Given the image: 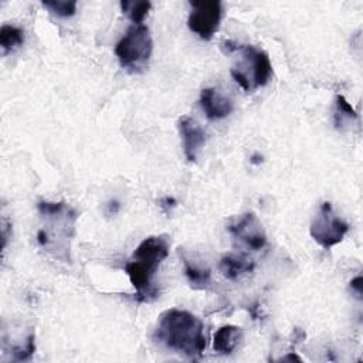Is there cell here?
Segmentation results:
<instances>
[{"label":"cell","instance_id":"obj_1","mask_svg":"<svg viewBox=\"0 0 363 363\" xmlns=\"http://www.w3.org/2000/svg\"><path fill=\"white\" fill-rule=\"evenodd\" d=\"M153 337L167 349L197 359L206 349L203 322L183 309H169L160 315Z\"/></svg>","mask_w":363,"mask_h":363},{"label":"cell","instance_id":"obj_2","mask_svg":"<svg viewBox=\"0 0 363 363\" xmlns=\"http://www.w3.org/2000/svg\"><path fill=\"white\" fill-rule=\"evenodd\" d=\"M230 50H237L241 54V61L237 67L231 68V77L247 92L264 86L272 74V65L265 51L254 45H231L225 43Z\"/></svg>","mask_w":363,"mask_h":363},{"label":"cell","instance_id":"obj_3","mask_svg":"<svg viewBox=\"0 0 363 363\" xmlns=\"http://www.w3.org/2000/svg\"><path fill=\"white\" fill-rule=\"evenodd\" d=\"M152 50L153 41L149 27L145 24H132L115 45V55L123 68L136 72L146 67Z\"/></svg>","mask_w":363,"mask_h":363},{"label":"cell","instance_id":"obj_4","mask_svg":"<svg viewBox=\"0 0 363 363\" xmlns=\"http://www.w3.org/2000/svg\"><path fill=\"white\" fill-rule=\"evenodd\" d=\"M349 231L347 223L337 217L329 201H323L311 224L312 238L325 250L339 244Z\"/></svg>","mask_w":363,"mask_h":363},{"label":"cell","instance_id":"obj_5","mask_svg":"<svg viewBox=\"0 0 363 363\" xmlns=\"http://www.w3.org/2000/svg\"><path fill=\"white\" fill-rule=\"evenodd\" d=\"M191 11L187 18L190 31L197 34L201 40H211L217 33L221 21V3L220 1H190Z\"/></svg>","mask_w":363,"mask_h":363},{"label":"cell","instance_id":"obj_6","mask_svg":"<svg viewBox=\"0 0 363 363\" xmlns=\"http://www.w3.org/2000/svg\"><path fill=\"white\" fill-rule=\"evenodd\" d=\"M228 231L251 250H261L267 244V235L261 223L252 213H245L228 224Z\"/></svg>","mask_w":363,"mask_h":363},{"label":"cell","instance_id":"obj_7","mask_svg":"<svg viewBox=\"0 0 363 363\" xmlns=\"http://www.w3.org/2000/svg\"><path fill=\"white\" fill-rule=\"evenodd\" d=\"M179 132L183 140V152L189 162L197 159V153L206 142V133L200 125L190 116H182L177 122Z\"/></svg>","mask_w":363,"mask_h":363},{"label":"cell","instance_id":"obj_8","mask_svg":"<svg viewBox=\"0 0 363 363\" xmlns=\"http://www.w3.org/2000/svg\"><path fill=\"white\" fill-rule=\"evenodd\" d=\"M200 106L204 111L206 116L211 121L225 118L234 109L231 99H228L227 96L220 94L216 88H204L201 91Z\"/></svg>","mask_w":363,"mask_h":363},{"label":"cell","instance_id":"obj_9","mask_svg":"<svg viewBox=\"0 0 363 363\" xmlns=\"http://www.w3.org/2000/svg\"><path fill=\"white\" fill-rule=\"evenodd\" d=\"M169 255V242L164 237L150 235L145 238L133 251L132 258L145 261L153 265H160V262Z\"/></svg>","mask_w":363,"mask_h":363},{"label":"cell","instance_id":"obj_10","mask_svg":"<svg viewBox=\"0 0 363 363\" xmlns=\"http://www.w3.org/2000/svg\"><path fill=\"white\" fill-rule=\"evenodd\" d=\"M241 328L235 325H224L214 333L213 349L218 354H230L241 339Z\"/></svg>","mask_w":363,"mask_h":363},{"label":"cell","instance_id":"obj_11","mask_svg":"<svg viewBox=\"0 0 363 363\" xmlns=\"http://www.w3.org/2000/svg\"><path fill=\"white\" fill-rule=\"evenodd\" d=\"M255 264L252 259L244 257V255H235V254H227L220 259V271L227 279H237L238 277L248 274L254 269Z\"/></svg>","mask_w":363,"mask_h":363},{"label":"cell","instance_id":"obj_12","mask_svg":"<svg viewBox=\"0 0 363 363\" xmlns=\"http://www.w3.org/2000/svg\"><path fill=\"white\" fill-rule=\"evenodd\" d=\"M24 43V31L20 27L4 24L0 28V47L4 54L13 51Z\"/></svg>","mask_w":363,"mask_h":363},{"label":"cell","instance_id":"obj_13","mask_svg":"<svg viewBox=\"0 0 363 363\" xmlns=\"http://www.w3.org/2000/svg\"><path fill=\"white\" fill-rule=\"evenodd\" d=\"M122 11L129 16L133 24H142L152 9L150 1H121Z\"/></svg>","mask_w":363,"mask_h":363},{"label":"cell","instance_id":"obj_14","mask_svg":"<svg viewBox=\"0 0 363 363\" xmlns=\"http://www.w3.org/2000/svg\"><path fill=\"white\" fill-rule=\"evenodd\" d=\"M184 274L189 278V281L196 286H204L210 282L211 272L208 268H199L189 262V259H184Z\"/></svg>","mask_w":363,"mask_h":363},{"label":"cell","instance_id":"obj_15","mask_svg":"<svg viewBox=\"0 0 363 363\" xmlns=\"http://www.w3.org/2000/svg\"><path fill=\"white\" fill-rule=\"evenodd\" d=\"M43 6L60 17H71L77 11V1H43Z\"/></svg>","mask_w":363,"mask_h":363},{"label":"cell","instance_id":"obj_16","mask_svg":"<svg viewBox=\"0 0 363 363\" xmlns=\"http://www.w3.org/2000/svg\"><path fill=\"white\" fill-rule=\"evenodd\" d=\"M336 108H337V116H340V119L342 118H347V119H356L357 118V113L353 109V106L342 95L336 96Z\"/></svg>","mask_w":363,"mask_h":363},{"label":"cell","instance_id":"obj_17","mask_svg":"<svg viewBox=\"0 0 363 363\" xmlns=\"http://www.w3.org/2000/svg\"><path fill=\"white\" fill-rule=\"evenodd\" d=\"M67 208L65 203H50V201H40L38 203V211L43 216H57L61 214Z\"/></svg>","mask_w":363,"mask_h":363},{"label":"cell","instance_id":"obj_18","mask_svg":"<svg viewBox=\"0 0 363 363\" xmlns=\"http://www.w3.org/2000/svg\"><path fill=\"white\" fill-rule=\"evenodd\" d=\"M362 281H363V279H362V277H360V275L350 281V288L357 294V296H359V298H360V295H362Z\"/></svg>","mask_w":363,"mask_h":363},{"label":"cell","instance_id":"obj_19","mask_svg":"<svg viewBox=\"0 0 363 363\" xmlns=\"http://www.w3.org/2000/svg\"><path fill=\"white\" fill-rule=\"evenodd\" d=\"M279 360H281V362H286V360H294V362H295V360H298V362H302V359H301L299 356H296L295 353H289V354H286V356L281 357Z\"/></svg>","mask_w":363,"mask_h":363},{"label":"cell","instance_id":"obj_20","mask_svg":"<svg viewBox=\"0 0 363 363\" xmlns=\"http://www.w3.org/2000/svg\"><path fill=\"white\" fill-rule=\"evenodd\" d=\"M118 207H119V203H118V201H111V203H109V210H111V211L116 213Z\"/></svg>","mask_w":363,"mask_h":363}]
</instances>
